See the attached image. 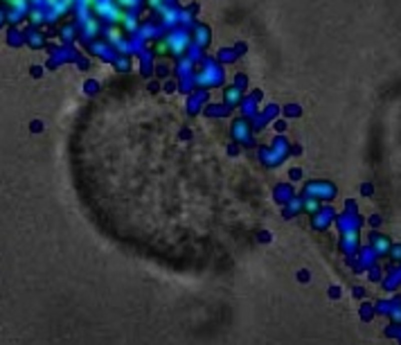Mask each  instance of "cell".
I'll list each match as a JSON object with an SVG mask.
<instances>
[{"mask_svg":"<svg viewBox=\"0 0 401 345\" xmlns=\"http://www.w3.org/2000/svg\"><path fill=\"white\" fill-rule=\"evenodd\" d=\"M189 32L185 28H174L169 34H167L165 48H169L174 55H183L185 50H189Z\"/></svg>","mask_w":401,"mask_h":345,"instance_id":"cell-1","label":"cell"},{"mask_svg":"<svg viewBox=\"0 0 401 345\" xmlns=\"http://www.w3.org/2000/svg\"><path fill=\"white\" fill-rule=\"evenodd\" d=\"M165 3H167V5H174V0H165Z\"/></svg>","mask_w":401,"mask_h":345,"instance_id":"cell-5","label":"cell"},{"mask_svg":"<svg viewBox=\"0 0 401 345\" xmlns=\"http://www.w3.org/2000/svg\"><path fill=\"white\" fill-rule=\"evenodd\" d=\"M221 77H223V73H221L219 66L212 64V61H205L203 73L198 75V82L201 84H214V82H221Z\"/></svg>","mask_w":401,"mask_h":345,"instance_id":"cell-2","label":"cell"},{"mask_svg":"<svg viewBox=\"0 0 401 345\" xmlns=\"http://www.w3.org/2000/svg\"><path fill=\"white\" fill-rule=\"evenodd\" d=\"M192 39H194V46L205 48V46H207V41H210V30H207L205 25H194V34H192Z\"/></svg>","mask_w":401,"mask_h":345,"instance_id":"cell-3","label":"cell"},{"mask_svg":"<svg viewBox=\"0 0 401 345\" xmlns=\"http://www.w3.org/2000/svg\"><path fill=\"white\" fill-rule=\"evenodd\" d=\"M225 97L230 100V104H234V102L239 100V91H237V88H230V91L225 93Z\"/></svg>","mask_w":401,"mask_h":345,"instance_id":"cell-4","label":"cell"}]
</instances>
